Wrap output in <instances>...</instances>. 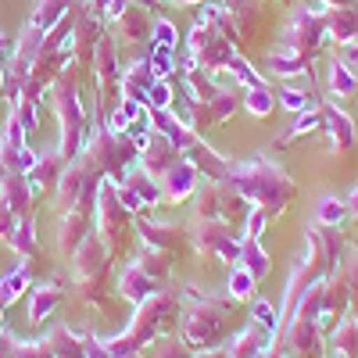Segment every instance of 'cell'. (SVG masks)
<instances>
[{
  "label": "cell",
  "instance_id": "1",
  "mask_svg": "<svg viewBox=\"0 0 358 358\" xmlns=\"http://www.w3.org/2000/svg\"><path fill=\"white\" fill-rule=\"evenodd\" d=\"M344 248H348V244H344L341 229L319 226V222H312V226L305 229V255L294 262L290 280H287V290H283V301H280V334H283V326L294 319V308H297V301L305 297V290H308L312 283L326 280V276L337 268ZM280 334H276V337H280Z\"/></svg>",
  "mask_w": 358,
  "mask_h": 358
},
{
  "label": "cell",
  "instance_id": "2",
  "mask_svg": "<svg viewBox=\"0 0 358 358\" xmlns=\"http://www.w3.org/2000/svg\"><path fill=\"white\" fill-rule=\"evenodd\" d=\"M179 301H183L179 337H183L194 351L222 348V341L233 334V312L241 301H233L229 294H204L194 283L179 287Z\"/></svg>",
  "mask_w": 358,
  "mask_h": 358
},
{
  "label": "cell",
  "instance_id": "3",
  "mask_svg": "<svg viewBox=\"0 0 358 358\" xmlns=\"http://www.w3.org/2000/svg\"><path fill=\"white\" fill-rule=\"evenodd\" d=\"M179 315H183V301H179V290H158L151 294L147 301L136 305L126 334L118 337H108L104 348L111 351V358H136L140 351H147L151 344H158L162 337H169L176 326H179Z\"/></svg>",
  "mask_w": 358,
  "mask_h": 358
},
{
  "label": "cell",
  "instance_id": "4",
  "mask_svg": "<svg viewBox=\"0 0 358 358\" xmlns=\"http://www.w3.org/2000/svg\"><path fill=\"white\" fill-rule=\"evenodd\" d=\"M226 183L241 194L251 208H265L268 219L287 215V208L297 197V183L276 165L265 158H251V162H229Z\"/></svg>",
  "mask_w": 358,
  "mask_h": 358
},
{
  "label": "cell",
  "instance_id": "5",
  "mask_svg": "<svg viewBox=\"0 0 358 358\" xmlns=\"http://www.w3.org/2000/svg\"><path fill=\"white\" fill-rule=\"evenodd\" d=\"M83 155L101 169V176L108 179V183H126L129 169H133L136 158H140L133 136H129V133H111L104 122H90Z\"/></svg>",
  "mask_w": 358,
  "mask_h": 358
},
{
  "label": "cell",
  "instance_id": "6",
  "mask_svg": "<svg viewBox=\"0 0 358 358\" xmlns=\"http://www.w3.org/2000/svg\"><path fill=\"white\" fill-rule=\"evenodd\" d=\"M111 248L104 244V236L94 229L86 236V244L72 255L76 262V290L83 294L86 305H94L108 312V280H111Z\"/></svg>",
  "mask_w": 358,
  "mask_h": 358
},
{
  "label": "cell",
  "instance_id": "7",
  "mask_svg": "<svg viewBox=\"0 0 358 358\" xmlns=\"http://www.w3.org/2000/svg\"><path fill=\"white\" fill-rule=\"evenodd\" d=\"M54 111H57V122H62V158L72 165L83 147H86V133H90V115L83 108V97H79V86H76V76H57L54 83Z\"/></svg>",
  "mask_w": 358,
  "mask_h": 358
},
{
  "label": "cell",
  "instance_id": "8",
  "mask_svg": "<svg viewBox=\"0 0 358 358\" xmlns=\"http://www.w3.org/2000/svg\"><path fill=\"white\" fill-rule=\"evenodd\" d=\"M248 201L236 194L226 179H204L197 187V194L190 197V219L197 222H226L241 229L248 219Z\"/></svg>",
  "mask_w": 358,
  "mask_h": 358
},
{
  "label": "cell",
  "instance_id": "9",
  "mask_svg": "<svg viewBox=\"0 0 358 358\" xmlns=\"http://www.w3.org/2000/svg\"><path fill=\"white\" fill-rule=\"evenodd\" d=\"M233 54H236V47L219 33V29L197 22V25L190 29V36H187L183 65H176V69H201V72H208V76H215V72H226V65H229Z\"/></svg>",
  "mask_w": 358,
  "mask_h": 358
},
{
  "label": "cell",
  "instance_id": "10",
  "mask_svg": "<svg viewBox=\"0 0 358 358\" xmlns=\"http://www.w3.org/2000/svg\"><path fill=\"white\" fill-rule=\"evenodd\" d=\"M97 233L104 236V244L111 248V255H126L129 251V241H133V215L126 212L115 197V187L101 183V194H97Z\"/></svg>",
  "mask_w": 358,
  "mask_h": 358
},
{
  "label": "cell",
  "instance_id": "11",
  "mask_svg": "<svg viewBox=\"0 0 358 358\" xmlns=\"http://www.w3.org/2000/svg\"><path fill=\"white\" fill-rule=\"evenodd\" d=\"M190 248L197 255H208V258H219L226 265H236L241 262V229L236 226H226V222H197L190 219Z\"/></svg>",
  "mask_w": 358,
  "mask_h": 358
},
{
  "label": "cell",
  "instance_id": "12",
  "mask_svg": "<svg viewBox=\"0 0 358 358\" xmlns=\"http://www.w3.org/2000/svg\"><path fill=\"white\" fill-rule=\"evenodd\" d=\"M326 40H330V36H326V11H312L305 4V8L294 11V18L287 25V36H283V47L294 50V54L315 57Z\"/></svg>",
  "mask_w": 358,
  "mask_h": 358
},
{
  "label": "cell",
  "instance_id": "13",
  "mask_svg": "<svg viewBox=\"0 0 358 358\" xmlns=\"http://www.w3.org/2000/svg\"><path fill=\"white\" fill-rule=\"evenodd\" d=\"M126 133L133 136L136 151H140L136 165H140L147 176H151V179H162V176H165L179 158H183V155L176 151V143H172V140H165V136H162V133H155V129H140V133H136V126H129Z\"/></svg>",
  "mask_w": 358,
  "mask_h": 358
},
{
  "label": "cell",
  "instance_id": "14",
  "mask_svg": "<svg viewBox=\"0 0 358 358\" xmlns=\"http://www.w3.org/2000/svg\"><path fill=\"white\" fill-rule=\"evenodd\" d=\"M133 226H136L140 241H143L147 248H155V251H162V255H169V258H179V255H183V248L190 244V233H187L183 226H176V222H151V219L136 215Z\"/></svg>",
  "mask_w": 358,
  "mask_h": 358
},
{
  "label": "cell",
  "instance_id": "15",
  "mask_svg": "<svg viewBox=\"0 0 358 358\" xmlns=\"http://www.w3.org/2000/svg\"><path fill=\"white\" fill-rule=\"evenodd\" d=\"M162 194H165V201L169 204H183V201H190L194 194H197V187L204 183V176H201V169L190 162V158H179L162 179Z\"/></svg>",
  "mask_w": 358,
  "mask_h": 358
},
{
  "label": "cell",
  "instance_id": "16",
  "mask_svg": "<svg viewBox=\"0 0 358 358\" xmlns=\"http://www.w3.org/2000/svg\"><path fill=\"white\" fill-rule=\"evenodd\" d=\"M115 29H118V40H122L126 47H143V43H151V33H155V15L151 8H126L122 15L115 18Z\"/></svg>",
  "mask_w": 358,
  "mask_h": 358
},
{
  "label": "cell",
  "instance_id": "17",
  "mask_svg": "<svg viewBox=\"0 0 358 358\" xmlns=\"http://www.w3.org/2000/svg\"><path fill=\"white\" fill-rule=\"evenodd\" d=\"M69 162L62 158V151H36V162L33 169L25 172V179L33 183V190H57V183H62V176H65Z\"/></svg>",
  "mask_w": 358,
  "mask_h": 358
},
{
  "label": "cell",
  "instance_id": "18",
  "mask_svg": "<svg viewBox=\"0 0 358 358\" xmlns=\"http://www.w3.org/2000/svg\"><path fill=\"white\" fill-rule=\"evenodd\" d=\"M319 115H322V129L330 133L334 151H348V147H355V118L348 111H341L334 101H326V104H319Z\"/></svg>",
  "mask_w": 358,
  "mask_h": 358
},
{
  "label": "cell",
  "instance_id": "19",
  "mask_svg": "<svg viewBox=\"0 0 358 358\" xmlns=\"http://www.w3.org/2000/svg\"><path fill=\"white\" fill-rule=\"evenodd\" d=\"M115 290H118V297L122 301H133V305H140V301H147L151 294H158L162 287L143 273V268L136 265V262H129L122 273H118V280H115Z\"/></svg>",
  "mask_w": 358,
  "mask_h": 358
},
{
  "label": "cell",
  "instance_id": "20",
  "mask_svg": "<svg viewBox=\"0 0 358 358\" xmlns=\"http://www.w3.org/2000/svg\"><path fill=\"white\" fill-rule=\"evenodd\" d=\"M90 233H94V215H86V212H65L62 215V226H57V244H62V251L72 258L86 244Z\"/></svg>",
  "mask_w": 358,
  "mask_h": 358
},
{
  "label": "cell",
  "instance_id": "21",
  "mask_svg": "<svg viewBox=\"0 0 358 358\" xmlns=\"http://www.w3.org/2000/svg\"><path fill=\"white\" fill-rule=\"evenodd\" d=\"M33 297H29V322H47L54 312H57V305L65 301V287H62V280H54V283H40L36 290H29Z\"/></svg>",
  "mask_w": 358,
  "mask_h": 358
},
{
  "label": "cell",
  "instance_id": "22",
  "mask_svg": "<svg viewBox=\"0 0 358 358\" xmlns=\"http://www.w3.org/2000/svg\"><path fill=\"white\" fill-rule=\"evenodd\" d=\"M326 36L334 43H358V4L351 8H330L326 11Z\"/></svg>",
  "mask_w": 358,
  "mask_h": 358
},
{
  "label": "cell",
  "instance_id": "23",
  "mask_svg": "<svg viewBox=\"0 0 358 358\" xmlns=\"http://www.w3.org/2000/svg\"><path fill=\"white\" fill-rule=\"evenodd\" d=\"M43 341H47L54 358H86V334H76L65 322H57Z\"/></svg>",
  "mask_w": 358,
  "mask_h": 358
},
{
  "label": "cell",
  "instance_id": "24",
  "mask_svg": "<svg viewBox=\"0 0 358 358\" xmlns=\"http://www.w3.org/2000/svg\"><path fill=\"white\" fill-rule=\"evenodd\" d=\"M265 72H273L280 79H297V76H308L312 72V57L305 54H294V50H273V54H265Z\"/></svg>",
  "mask_w": 358,
  "mask_h": 358
},
{
  "label": "cell",
  "instance_id": "25",
  "mask_svg": "<svg viewBox=\"0 0 358 358\" xmlns=\"http://www.w3.org/2000/svg\"><path fill=\"white\" fill-rule=\"evenodd\" d=\"M0 197H4V201L11 204V212H15L18 219H29V212H33V197H36V190H33V183H29L25 176H8L4 183H0Z\"/></svg>",
  "mask_w": 358,
  "mask_h": 358
},
{
  "label": "cell",
  "instance_id": "26",
  "mask_svg": "<svg viewBox=\"0 0 358 358\" xmlns=\"http://www.w3.org/2000/svg\"><path fill=\"white\" fill-rule=\"evenodd\" d=\"M334 276H337V283L348 297V312H358V248H344Z\"/></svg>",
  "mask_w": 358,
  "mask_h": 358
},
{
  "label": "cell",
  "instance_id": "27",
  "mask_svg": "<svg viewBox=\"0 0 358 358\" xmlns=\"http://www.w3.org/2000/svg\"><path fill=\"white\" fill-rule=\"evenodd\" d=\"M334 358H358V312H348L330 330Z\"/></svg>",
  "mask_w": 358,
  "mask_h": 358
},
{
  "label": "cell",
  "instance_id": "28",
  "mask_svg": "<svg viewBox=\"0 0 358 358\" xmlns=\"http://www.w3.org/2000/svg\"><path fill=\"white\" fill-rule=\"evenodd\" d=\"M219 83L215 76H208L201 69H183V94L194 101V104H208V101H215L219 97Z\"/></svg>",
  "mask_w": 358,
  "mask_h": 358
},
{
  "label": "cell",
  "instance_id": "29",
  "mask_svg": "<svg viewBox=\"0 0 358 358\" xmlns=\"http://www.w3.org/2000/svg\"><path fill=\"white\" fill-rule=\"evenodd\" d=\"M133 262H136V265L143 268V273H147V276H151V280L165 290V283H169V276H172V258H169V255H162V251H155V248H147V244H143V248L136 251V258H133Z\"/></svg>",
  "mask_w": 358,
  "mask_h": 358
},
{
  "label": "cell",
  "instance_id": "30",
  "mask_svg": "<svg viewBox=\"0 0 358 358\" xmlns=\"http://www.w3.org/2000/svg\"><path fill=\"white\" fill-rule=\"evenodd\" d=\"M126 187H133L136 190V197L147 204V208H158V204H165V194H162V183L158 179H151L140 165H133L129 169V176H126Z\"/></svg>",
  "mask_w": 358,
  "mask_h": 358
},
{
  "label": "cell",
  "instance_id": "31",
  "mask_svg": "<svg viewBox=\"0 0 358 358\" xmlns=\"http://www.w3.org/2000/svg\"><path fill=\"white\" fill-rule=\"evenodd\" d=\"M65 15H69V0H40L33 18H29V29H36L40 36H47Z\"/></svg>",
  "mask_w": 358,
  "mask_h": 358
},
{
  "label": "cell",
  "instance_id": "32",
  "mask_svg": "<svg viewBox=\"0 0 358 358\" xmlns=\"http://www.w3.org/2000/svg\"><path fill=\"white\" fill-rule=\"evenodd\" d=\"M29 290H33V276H29V268L18 262V265L11 268V273H8L4 280H0V308H4V305H15L18 297H22V294H29Z\"/></svg>",
  "mask_w": 358,
  "mask_h": 358
},
{
  "label": "cell",
  "instance_id": "33",
  "mask_svg": "<svg viewBox=\"0 0 358 358\" xmlns=\"http://www.w3.org/2000/svg\"><path fill=\"white\" fill-rule=\"evenodd\" d=\"M0 358H54L47 341H18L11 334L0 337Z\"/></svg>",
  "mask_w": 358,
  "mask_h": 358
},
{
  "label": "cell",
  "instance_id": "34",
  "mask_svg": "<svg viewBox=\"0 0 358 358\" xmlns=\"http://www.w3.org/2000/svg\"><path fill=\"white\" fill-rule=\"evenodd\" d=\"M315 222H319V226H330V229H341V226L348 222V204H344V197L322 194V197L315 201Z\"/></svg>",
  "mask_w": 358,
  "mask_h": 358
},
{
  "label": "cell",
  "instance_id": "35",
  "mask_svg": "<svg viewBox=\"0 0 358 358\" xmlns=\"http://www.w3.org/2000/svg\"><path fill=\"white\" fill-rule=\"evenodd\" d=\"M273 108H276V90H268V83H258V86L244 90V111L251 118H268Z\"/></svg>",
  "mask_w": 358,
  "mask_h": 358
},
{
  "label": "cell",
  "instance_id": "36",
  "mask_svg": "<svg viewBox=\"0 0 358 358\" xmlns=\"http://www.w3.org/2000/svg\"><path fill=\"white\" fill-rule=\"evenodd\" d=\"M241 265L251 268L255 280H265L268 273H273V258H268V251L262 248V241H241Z\"/></svg>",
  "mask_w": 358,
  "mask_h": 358
},
{
  "label": "cell",
  "instance_id": "37",
  "mask_svg": "<svg viewBox=\"0 0 358 358\" xmlns=\"http://www.w3.org/2000/svg\"><path fill=\"white\" fill-rule=\"evenodd\" d=\"M8 248L22 258V262H29V258H40V241H36V222L33 219H22L18 222V229H15V236L8 241Z\"/></svg>",
  "mask_w": 358,
  "mask_h": 358
},
{
  "label": "cell",
  "instance_id": "38",
  "mask_svg": "<svg viewBox=\"0 0 358 358\" xmlns=\"http://www.w3.org/2000/svg\"><path fill=\"white\" fill-rule=\"evenodd\" d=\"M255 287H258V280L251 276V268H244L241 262H236V265L229 268L226 294L233 297V301H251V297H255Z\"/></svg>",
  "mask_w": 358,
  "mask_h": 358
},
{
  "label": "cell",
  "instance_id": "39",
  "mask_svg": "<svg viewBox=\"0 0 358 358\" xmlns=\"http://www.w3.org/2000/svg\"><path fill=\"white\" fill-rule=\"evenodd\" d=\"M326 86H330L334 97H351L355 90H358V72L348 69L341 57H337V62L330 65V76H326Z\"/></svg>",
  "mask_w": 358,
  "mask_h": 358
},
{
  "label": "cell",
  "instance_id": "40",
  "mask_svg": "<svg viewBox=\"0 0 358 358\" xmlns=\"http://www.w3.org/2000/svg\"><path fill=\"white\" fill-rule=\"evenodd\" d=\"M319 126H322L319 108H308V111H301V115H294L290 129H287V133H280V136H276V143H290V140H297V136H308V133H315Z\"/></svg>",
  "mask_w": 358,
  "mask_h": 358
},
{
  "label": "cell",
  "instance_id": "41",
  "mask_svg": "<svg viewBox=\"0 0 358 358\" xmlns=\"http://www.w3.org/2000/svg\"><path fill=\"white\" fill-rule=\"evenodd\" d=\"M176 50L179 47H158V43L147 47V62H151L158 79H172L176 76Z\"/></svg>",
  "mask_w": 358,
  "mask_h": 358
},
{
  "label": "cell",
  "instance_id": "42",
  "mask_svg": "<svg viewBox=\"0 0 358 358\" xmlns=\"http://www.w3.org/2000/svg\"><path fill=\"white\" fill-rule=\"evenodd\" d=\"M226 72H229V76H233L236 83H241L244 90H248V86H258V83H265V79H262V76H258V72L251 69V62H248V57H244L241 50H236V54L229 57V65H226Z\"/></svg>",
  "mask_w": 358,
  "mask_h": 358
},
{
  "label": "cell",
  "instance_id": "43",
  "mask_svg": "<svg viewBox=\"0 0 358 358\" xmlns=\"http://www.w3.org/2000/svg\"><path fill=\"white\" fill-rule=\"evenodd\" d=\"M251 319H255V326L258 330H265V334H280V308L276 305H268V301H255L251 305Z\"/></svg>",
  "mask_w": 358,
  "mask_h": 358
},
{
  "label": "cell",
  "instance_id": "44",
  "mask_svg": "<svg viewBox=\"0 0 358 358\" xmlns=\"http://www.w3.org/2000/svg\"><path fill=\"white\" fill-rule=\"evenodd\" d=\"M276 104L287 108L290 115H301V111L312 108L308 94H305V90H297V86H283V90H276Z\"/></svg>",
  "mask_w": 358,
  "mask_h": 358
},
{
  "label": "cell",
  "instance_id": "45",
  "mask_svg": "<svg viewBox=\"0 0 358 358\" xmlns=\"http://www.w3.org/2000/svg\"><path fill=\"white\" fill-rule=\"evenodd\" d=\"M155 358H194V348H190L183 337H179V334H169V337L158 341Z\"/></svg>",
  "mask_w": 358,
  "mask_h": 358
},
{
  "label": "cell",
  "instance_id": "46",
  "mask_svg": "<svg viewBox=\"0 0 358 358\" xmlns=\"http://www.w3.org/2000/svg\"><path fill=\"white\" fill-rule=\"evenodd\" d=\"M268 222H273V219L265 215V208H248V219H244V233L241 236H244V241H262Z\"/></svg>",
  "mask_w": 358,
  "mask_h": 358
},
{
  "label": "cell",
  "instance_id": "47",
  "mask_svg": "<svg viewBox=\"0 0 358 358\" xmlns=\"http://www.w3.org/2000/svg\"><path fill=\"white\" fill-rule=\"evenodd\" d=\"M172 101H176V86L169 79H158L151 86V94H147V104L143 108H172Z\"/></svg>",
  "mask_w": 358,
  "mask_h": 358
},
{
  "label": "cell",
  "instance_id": "48",
  "mask_svg": "<svg viewBox=\"0 0 358 358\" xmlns=\"http://www.w3.org/2000/svg\"><path fill=\"white\" fill-rule=\"evenodd\" d=\"M111 187H115V197H118V204H122V208H126V212H129L133 219L147 212V204L136 197V190H133V187H126V183H111Z\"/></svg>",
  "mask_w": 358,
  "mask_h": 358
},
{
  "label": "cell",
  "instance_id": "49",
  "mask_svg": "<svg viewBox=\"0 0 358 358\" xmlns=\"http://www.w3.org/2000/svg\"><path fill=\"white\" fill-rule=\"evenodd\" d=\"M151 43H158V47H179L176 25H172L169 18H155V33H151Z\"/></svg>",
  "mask_w": 358,
  "mask_h": 358
},
{
  "label": "cell",
  "instance_id": "50",
  "mask_svg": "<svg viewBox=\"0 0 358 358\" xmlns=\"http://www.w3.org/2000/svg\"><path fill=\"white\" fill-rule=\"evenodd\" d=\"M18 215L11 212V204L4 201V197H0V241H11V236H15V229H18Z\"/></svg>",
  "mask_w": 358,
  "mask_h": 358
},
{
  "label": "cell",
  "instance_id": "51",
  "mask_svg": "<svg viewBox=\"0 0 358 358\" xmlns=\"http://www.w3.org/2000/svg\"><path fill=\"white\" fill-rule=\"evenodd\" d=\"M133 4H140V8H151V11H155V8H162V0H111L104 18H111V22H115L118 15H122L126 8H133Z\"/></svg>",
  "mask_w": 358,
  "mask_h": 358
},
{
  "label": "cell",
  "instance_id": "52",
  "mask_svg": "<svg viewBox=\"0 0 358 358\" xmlns=\"http://www.w3.org/2000/svg\"><path fill=\"white\" fill-rule=\"evenodd\" d=\"M86 358H111V351L104 348V341H101V337L86 334Z\"/></svg>",
  "mask_w": 358,
  "mask_h": 358
},
{
  "label": "cell",
  "instance_id": "53",
  "mask_svg": "<svg viewBox=\"0 0 358 358\" xmlns=\"http://www.w3.org/2000/svg\"><path fill=\"white\" fill-rule=\"evenodd\" d=\"M341 62H344L348 69H358V43H344V47H341Z\"/></svg>",
  "mask_w": 358,
  "mask_h": 358
},
{
  "label": "cell",
  "instance_id": "54",
  "mask_svg": "<svg viewBox=\"0 0 358 358\" xmlns=\"http://www.w3.org/2000/svg\"><path fill=\"white\" fill-rule=\"evenodd\" d=\"M344 204H348V219H351V222H358V187L344 197Z\"/></svg>",
  "mask_w": 358,
  "mask_h": 358
},
{
  "label": "cell",
  "instance_id": "55",
  "mask_svg": "<svg viewBox=\"0 0 358 358\" xmlns=\"http://www.w3.org/2000/svg\"><path fill=\"white\" fill-rule=\"evenodd\" d=\"M194 358H229V348H208V351H194Z\"/></svg>",
  "mask_w": 358,
  "mask_h": 358
},
{
  "label": "cell",
  "instance_id": "56",
  "mask_svg": "<svg viewBox=\"0 0 358 358\" xmlns=\"http://www.w3.org/2000/svg\"><path fill=\"white\" fill-rule=\"evenodd\" d=\"M108 4L111 0H86V11L90 15H108Z\"/></svg>",
  "mask_w": 358,
  "mask_h": 358
},
{
  "label": "cell",
  "instance_id": "57",
  "mask_svg": "<svg viewBox=\"0 0 358 358\" xmlns=\"http://www.w3.org/2000/svg\"><path fill=\"white\" fill-rule=\"evenodd\" d=\"M11 54H15L11 40H8V36H0V65H4V62H11Z\"/></svg>",
  "mask_w": 358,
  "mask_h": 358
},
{
  "label": "cell",
  "instance_id": "58",
  "mask_svg": "<svg viewBox=\"0 0 358 358\" xmlns=\"http://www.w3.org/2000/svg\"><path fill=\"white\" fill-rule=\"evenodd\" d=\"M319 4H326V8H351V4H358V0H319Z\"/></svg>",
  "mask_w": 358,
  "mask_h": 358
},
{
  "label": "cell",
  "instance_id": "59",
  "mask_svg": "<svg viewBox=\"0 0 358 358\" xmlns=\"http://www.w3.org/2000/svg\"><path fill=\"white\" fill-rule=\"evenodd\" d=\"M197 4H208V0H183V8H197Z\"/></svg>",
  "mask_w": 358,
  "mask_h": 358
},
{
  "label": "cell",
  "instance_id": "60",
  "mask_svg": "<svg viewBox=\"0 0 358 358\" xmlns=\"http://www.w3.org/2000/svg\"><path fill=\"white\" fill-rule=\"evenodd\" d=\"M162 4H169V8H183V0H162Z\"/></svg>",
  "mask_w": 358,
  "mask_h": 358
},
{
  "label": "cell",
  "instance_id": "61",
  "mask_svg": "<svg viewBox=\"0 0 358 358\" xmlns=\"http://www.w3.org/2000/svg\"><path fill=\"white\" fill-rule=\"evenodd\" d=\"M4 79H8V76H4V65H0V94H4Z\"/></svg>",
  "mask_w": 358,
  "mask_h": 358
},
{
  "label": "cell",
  "instance_id": "62",
  "mask_svg": "<svg viewBox=\"0 0 358 358\" xmlns=\"http://www.w3.org/2000/svg\"><path fill=\"white\" fill-rule=\"evenodd\" d=\"M265 4H294V0H265Z\"/></svg>",
  "mask_w": 358,
  "mask_h": 358
},
{
  "label": "cell",
  "instance_id": "63",
  "mask_svg": "<svg viewBox=\"0 0 358 358\" xmlns=\"http://www.w3.org/2000/svg\"><path fill=\"white\" fill-rule=\"evenodd\" d=\"M283 358H287V355H283Z\"/></svg>",
  "mask_w": 358,
  "mask_h": 358
}]
</instances>
